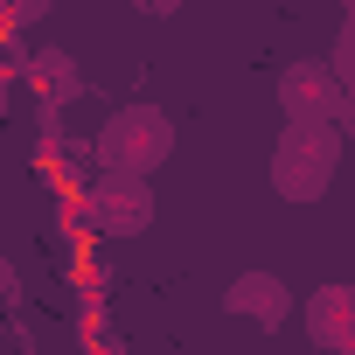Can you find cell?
I'll use <instances>...</instances> for the list:
<instances>
[{"label": "cell", "mask_w": 355, "mask_h": 355, "mask_svg": "<svg viewBox=\"0 0 355 355\" xmlns=\"http://www.w3.org/2000/svg\"><path fill=\"white\" fill-rule=\"evenodd\" d=\"M341 153H348V132L334 119H286L272 146V189L286 202H320L341 174Z\"/></svg>", "instance_id": "cell-1"}, {"label": "cell", "mask_w": 355, "mask_h": 355, "mask_svg": "<svg viewBox=\"0 0 355 355\" xmlns=\"http://www.w3.org/2000/svg\"><path fill=\"white\" fill-rule=\"evenodd\" d=\"M91 153H98V167H125V174H153L167 153H174V119L160 112V105H146V98H132V105H119L105 125H98V139H91Z\"/></svg>", "instance_id": "cell-2"}, {"label": "cell", "mask_w": 355, "mask_h": 355, "mask_svg": "<svg viewBox=\"0 0 355 355\" xmlns=\"http://www.w3.org/2000/svg\"><path fill=\"white\" fill-rule=\"evenodd\" d=\"M84 223L98 237H139L153 223V174H125V167H98L84 189Z\"/></svg>", "instance_id": "cell-3"}, {"label": "cell", "mask_w": 355, "mask_h": 355, "mask_svg": "<svg viewBox=\"0 0 355 355\" xmlns=\"http://www.w3.org/2000/svg\"><path fill=\"white\" fill-rule=\"evenodd\" d=\"M341 98H348V84H341V70L327 56H300V63L279 70L286 119H341Z\"/></svg>", "instance_id": "cell-4"}, {"label": "cell", "mask_w": 355, "mask_h": 355, "mask_svg": "<svg viewBox=\"0 0 355 355\" xmlns=\"http://www.w3.org/2000/svg\"><path fill=\"white\" fill-rule=\"evenodd\" d=\"M300 327L327 355H355V286H313L300 300Z\"/></svg>", "instance_id": "cell-5"}, {"label": "cell", "mask_w": 355, "mask_h": 355, "mask_svg": "<svg viewBox=\"0 0 355 355\" xmlns=\"http://www.w3.org/2000/svg\"><path fill=\"white\" fill-rule=\"evenodd\" d=\"M223 306H230L237 320L286 327V313H293V293H286V279H279V272H237V279H230V293H223Z\"/></svg>", "instance_id": "cell-6"}, {"label": "cell", "mask_w": 355, "mask_h": 355, "mask_svg": "<svg viewBox=\"0 0 355 355\" xmlns=\"http://www.w3.org/2000/svg\"><path fill=\"white\" fill-rule=\"evenodd\" d=\"M28 77H35L42 91H56V98H77V91H84V77H77V63H70V56H56V49H35V63H28Z\"/></svg>", "instance_id": "cell-7"}, {"label": "cell", "mask_w": 355, "mask_h": 355, "mask_svg": "<svg viewBox=\"0 0 355 355\" xmlns=\"http://www.w3.org/2000/svg\"><path fill=\"white\" fill-rule=\"evenodd\" d=\"M132 8H139V15H174L182 0H132Z\"/></svg>", "instance_id": "cell-8"}, {"label": "cell", "mask_w": 355, "mask_h": 355, "mask_svg": "<svg viewBox=\"0 0 355 355\" xmlns=\"http://www.w3.org/2000/svg\"><path fill=\"white\" fill-rule=\"evenodd\" d=\"M8 105H15V84H8V70H0V119H8Z\"/></svg>", "instance_id": "cell-9"}]
</instances>
